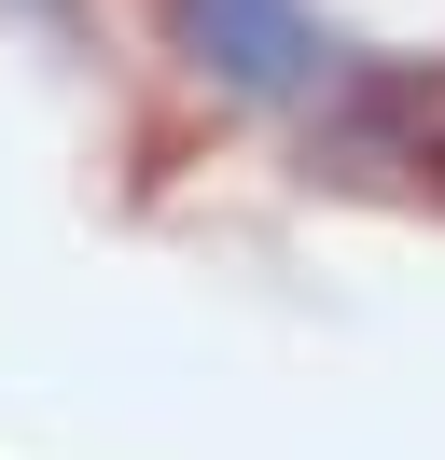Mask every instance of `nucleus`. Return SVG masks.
Masks as SVG:
<instances>
[{"instance_id": "1", "label": "nucleus", "mask_w": 445, "mask_h": 460, "mask_svg": "<svg viewBox=\"0 0 445 460\" xmlns=\"http://www.w3.org/2000/svg\"><path fill=\"white\" fill-rule=\"evenodd\" d=\"M167 42L250 112H320L348 84V42L320 29V0H167Z\"/></svg>"}, {"instance_id": "2", "label": "nucleus", "mask_w": 445, "mask_h": 460, "mask_svg": "<svg viewBox=\"0 0 445 460\" xmlns=\"http://www.w3.org/2000/svg\"><path fill=\"white\" fill-rule=\"evenodd\" d=\"M417 181H432V196H445V126H417Z\"/></svg>"}, {"instance_id": "3", "label": "nucleus", "mask_w": 445, "mask_h": 460, "mask_svg": "<svg viewBox=\"0 0 445 460\" xmlns=\"http://www.w3.org/2000/svg\"><path fill=\"white\" fill-rule=\"evenodd\" d=\"M0 14H28V29H56V14H70V0H0Z\"/></svg>"}]
</instances>
